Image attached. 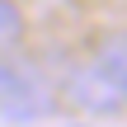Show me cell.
<instances>
[{
    "label": "cell",
    "mask_w": 127,
    "mask_h": 127,
    "mask_svg": "<svg viewBox=\"0 0 127 127\" xmlns=\"http://www.w3.org/2000/svg\"><path fill=\"white\" fill-rule=\"evenodd\" d=\"M61 90H66V99H71L75 108H85V113H94V118H104V113H123V108H127L123 90L113 85V75H108L99 61H75V66L66 71Z\"/></svg>",
    "instance_id": "1"
},
{
    "label": "cell",
    "mask_w": 127,
    "mask_h": 127,
    "mask_svg": "<svg viewBox=\"0 0 127 127\" xmlns=\"http://www.w3.org/2000/svg\"><path fill=\"white\" fill-rule=\"evenodd\" d=\"M52 113V80L38 66H14V85L0 99V118L5 123H33Z\"/></svg>",
    "instance_id": "2"
},
{
    "label": "cell",
    "mask_w": 127,
    "mask_h": 127,
    "mask_svg": "<svg viewBox=\"0 0 127 127\" xmlns=\"http://www.w3.org/2000/svg\"><path fill=\"white\" fill-rule=\"evenodd\" d=\"M94 61L113 75V85L123 90V99H127V33L123 28H113V33L99 38V57H94Z\"/></svg>",
    "instance_id": "3"
},
{
    "label": "cell",
    "mask_w": 127,
    "mask_h": 127,
    "mask_svg": "<svg viewBox=\"0 0 127 127\" xmlns=\"http://www.w3.org/2000/svg\"><path fill=\"white\" fill-rule=\"evenodd\" d=\"M24 38V14L14 0H0V47H14Z\"/></svg>",
    "instance_id": "4"
},
{
    "label": "cell",
    "mask_w": 127,
    "mask_h": 127,
    "mask_svg": "<svg viewBox=\"0 0 127 127\" xmlns=\"http://www.w3.org/2000/svg\"><path fill=\"white\" fill-rule=\"evenodd\" d=\"M9 85H14V66H9V61L0 57V99L9 94Z\"/></svg>",
    "instance_id": "5"
}]
</instances>
